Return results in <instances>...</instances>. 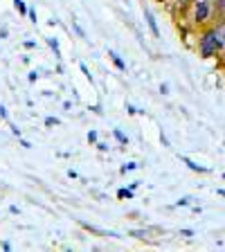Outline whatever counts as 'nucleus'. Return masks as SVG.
Masks as SVG:
<instances>
[{
  "instance_id": "23",
  "label": "nucleus",
  "mask_w": 225,
  "mask_h": 252,
  "mask_svg": "<svg viewBox=\"0 0 225 252\" xmlns=\"http://www.w3.org/2000/svg\"><path fill=\"white\" fill-rule=\"evenodd\" d=\"M7 124H9L11 133H14V135H16V137H23V131H21V128H18V126H16V124H11V122H7Z\"/></svg>"
},
{
  "instance_id": "7",
  "label": "nucleus",
  "mask_w": 225,
  "mask_h": 252,
  "mask_svg": "<svg viewBox=\"0 0 225 252\" xmlns=\"http://www.w3.org/2000/svg\"><path fill=\"white\" fill-rule=\"evenodd\" d=\"M108 59H110V63H113V65L120 70V72H126V61L115 52V50H108Z\"/></svg>"
},
{
  "instance_id": "21",
  "label": "nucleus",
  "mask_w": 225,
  "mask_h": 252,
  "mask_svg": "<svg viewBox=\"0 0 225 252\" xmlns=\"http://www.w3.org/2000/svg\"><path fill=\"white\" fill-rule=\"evenodd\" d=\"M178 234H180V236H185V239H192V236H194L196 232H194V230H189V227H183V230H180Z\"/></svg>"
},
{
  "instance_id": "22",
  "label": "nucleus",
  "mask_w": 225,
  "mask_h": 252,
  "mask_svg": "<svg viewBox=\"0 0 225 252\" xmlns=\"http://www.w3.org/2000/svg\"><path fill=\"white\" fill-rule=\"evenodd\" d=\"M95 147H97V151H101V153H108V151H110V147L106 144V142H97Z\"/></svg>"
},
{
  "instance_id": "16",
  "label": "nucleus",
  "mask_w": 225,
  "mask_h": 252,
  "mask_svg": "<svg viewBox=\"0 0 225 252\" xmlns=\"http://www.w3.org/2000/svg\"><path fill=\"white\" fill-rule=\"evenodd\" d=\"M216 32H219V36H221V41H223V47H225V21H221V23H216Z\"/></svg>"
},
{
  "instance_id": "11",
  "label": "nucleus",
  "mask_w": 225,
  "mask_h": 252,
  "mask_svg": "<svg viewBox=\"0 0 225 252\" xmlns=\"http://www.w3.org/2000/svg\"><path fill=\"white\" fill-rule=\"evenodd\" d=\"M14 9L18 11L21 16H27V11H30V7H27L25 0H14Z\"/></svg>"
},
{
  "instance_id": "1",
  "label": "nucleus",
  "mask_w": 225,
  "mask_h": 252,
  "mask_svg": "<svg viewBox=\"0 0 225 252\" xmlns=\"http://www.w3.org/2000/svg\"><path fill=\"white\" fill-rule=\"evenodd\" d=\"M198 54L203 59H216L221 57V52H225L223 47V41H221L219 32H216V27H203V32L198 34Z\"/></svg>"
},
{
  "instance_id": "34",
  "label": "nucleus",
  "mask_w": 225,
  "mask_h": 252,
  "mask_svg": "<svg viewBox=\"0 0 225 252\" xmlns=\"http://www.w3.org/2000/svg\"><path fill=\"white\" fill-rule=\"evenodd\" d=\"M63 110H68V113H72V104H70V101H63Z\"/></svg>"
},
{
  "instance_id": "14",
  "label": "nucleus",
  "mask_w": 225,
  "mask_h": 252,
  "mask_svg": "<svg viewBox=\"0 0 225 252\" xmlns=\"http://www.w3.org/2000/svg\"><path fill=\"white\" fill-rule=\"evenodd\" d=\"M192 196H183V198H178L176 200V203H173V207H189V205H192Z\"/></svg>"
},
{
  "instance_id": "13",
  "label": "nucleus",
  "mask_w": 225,
  "mask_h": 252,
  "mask_svg": "<svg viewBox=\"0 0 225 252\" xmlns=\"http://www.w3.org/2000/svg\"><path fill=\"white\" fill-rule=\"evenodd\" d=\"M86 140H88V144H90V147H95V144L99 142V135H97V131H95V128H90V131H88V135H86Z\"/></svg>"
},
{
  "instance_id": "2",
  "label": "nucleus",
  "mask_w": 225,
  "mask_h": 252,
  "mask_svg": "<svg viewBox=\"0 0 225 252\" xmlns=\"http://www.w3.org/2000/svg\"><path fill=\"white\" fill-rule=\"evenodd\" d=\"M192 21L198 27H207L214 14V0H194L192 2Z\"/></svg>"
},
{
  "instance_id": "6",
  "label": "nucleus",
  "mask_w": 225,
  "mask_h": 252,
  "mask_svg": "<svg viewBox=\"0 0 225 252\" xmlns=\"http://www.w3.org/2000/svg\"><path fill=\"white\" fill-rule=\"evenodd\" d=\"M178 158H180V162H185L189 169H192V171H196V173H210L212 171V169H207V167H200V164H196L194 160H192V158H187V156H178Z\"/></svg>"
},
{
  "instance_id": "35",
  "label": "nucleus",
  "mask_w": 225,
  "mask_h": 252,
  "mask_svg": "<svg viewBox=\"0 0 225 252\" xmlns=\"http://www.w3.org/2000/svg\"><path fill=\"white\" fill-rule=\"evenodd\" d=\"M68 176H70V178H72V180H74V178H79V173L74 171V169H68Z\"/></svg>"
},
{
  "instance_id": "3",
  "label": "nucleus",
  "mask_w": 225,
  "mask_h": 252,
  "mask_svg": "<svg viewBox=\"0 0 225 252\" xmlns=\"http://www.w3.org/2000/svg\"><path fill=\"white\" fill-rule=\"evenodd\" d=\"M79 225L84 227L86 232H90V234H97V236H110V239H122L120 232H113V230H101V227L97 225H90V223H86V220H79Z\"/></svg>"
},
{
  "instance_id": "32",
  "label": "nucleus",
  "mask_w": 225,
  "mask_h": 252,
  "mask_svg": "<svg viewBox=\"0 0 225 252\" xmlns=\"http://www.w3.org/2000/svg\"><path fill=\"white\" fill-rule=\"evenodd\" d=\"M27 16H30V18H32V23H36V11H34V9H30V11H27Z\"/></svg>"
},
{
  "instance_id": "28",
  "label": "nucleus",
  "mask_w": 225,
  "mask_h": 252,
  "mask_svg": "<svg viewBox=\"0 0 225 252\" xmlns=\"http://www.w3.org/2000/svg\"><path fill=\"white\" fill-rule=\"evenodd\" d=\"M9 36V30L7 27H0V38H7Z\"/></svg>"
},
{
  "instance_id": "15",
  "label": "nucleus",
  "mask_w": 225,
  "mask_h": 252,
  "mask_svg": "<svg viewBox=\"0 0 225 252\" xmlns=\"http://www.w3.org/2000/svg\"><path fill=\"white\" fill-rule=\"evenodd\" d=\"M79 70H81V74L88 79L90 84H95V79H93V74H90V70H88V65H86V63H79Z\"/></svg>"
},
{
  "instance_id": "12",
  "label": "nucleus",
  "mask_w": 225,
  "mask_h": 252,
  "mask_svg": "<svg viewBox=\"0 0 225 252\" xmlns=\"http://www.w3.org/2000/svg\"><path fill=\"white\" fill-rule=\"evenodd\" d=\"M142 164L140 162H126L120 167V173H129V171H135V169H140Z\"/></svg>"
},
{
  "instance_id": "27",
  "label": "nucleus",
  "mask_w": 225,
  "mask_h": 252,
  "mask_svg": "<svg viewBox=\"0 0 225 252\" xmlns=\"http://www.w3.org/2000/svg\"><path fill=\"white\" fill-rule=\"evenodd\" d=\"M23 47H27V50H32V47H36V41H23Z\"/></svg>"
},
{
  "instance_id": "9",
  "label": "nucleus",
  "mask_w": 225,
  "mask_h": 252,
  "mask_svg": "<svg viewBox=\"0 0 225 252\" xmlns=\"http://www.w3.org/2000/svg\"><path fill=\"white\" fill-rule=\"evenodd\" d=\"M113 137L120 142V147H129V135L122 128H113Z\"/></svg>"
},
{
  "instance_id": "8",
  "label": "nucleus",
  "mask_w": 225,
  "mask_h": 252,
  "mask_svg": "<svg viewBox=\"0 0 225 252\" xmlns=\"http://www.w3.org/2000/svg\"><path fill=\"white\" fill-rule=\"evenodd\" d=\"M47 45H50V50L54 52V59H63V54H61V45H59V38L50 36V38H47Z\"/></svg>"
},
{
  "instance_id": "18",
  "label": "nucleus",
  "mask_w": 225,
  "mask_h": 252,
  "mask_svg": "<svg viewBox=\"0 0 225 252\" xmlns=\"http://www.w3.org/2000/svg\"><path fill=\"white\" fill-rule=\"evenodd\" d=\"M59 124H61V120H59V117H45V126H47V128L59 126Z\"/></svg>"
},
{
  "instance_id": "33",
  "label": "nucleus",
  "mask_w": 225,
  "mask_h": 252,
  "mask_svg": "<svg viewBox=\"0 0 225 252\" xmlns=\"http://www.w3.org/2000/svg\"><path fill=\"white\" fill-rule=\"evenodd\" d=\"M9 212H11V214H21V210H18V205H9Z\"/></svg>"
},
{
  "instance_id": "5",
  "label": "nucleus",
  "mask_w": 225,
  "mask_h": 252,
  "mask_svg": "<svg viewBox=\"0 0 225 252\" xmlns=\"http://www.w3.org/2000/svg\"><path fill=\"white\" fill-rule=\"evenodd\" d=\"M151 232H158V227H135V230H129V236H133L137 241H149Z\"/></svg>"
},
{
  "instance_id": "30",
  "label": "nucleus",
  "mask_w": 225,
  "mask_h": 252,
  "mask_svg": "<svg viewBox=\"0 0 225 252\" xmlns=\"http://www.w3.org/2000/svg\"><path fill=\"white\" fill-rule=\"evenodd\" d=\"M160 93H162V94H169V84H160Z\"/></svg>"
},
{
  "instance_id": "17",
  "label": "nucleus",
  "mask_w": 225,
  "mask_h": 252,
  "mask_svg": "<svg viewBox=\"0 0 225 252\" xmlns=\"http://www.w3.org/2000/svg\"><path fill=\"white\" fill-rule=\"evenodd\" d=\"M72 30L77 32V36H79V38H86V32H84V27L79 25V23L74 21V18H72Z\"/></svg>"
},
{
  "instance_id": "19",
  "label": "nucleus",
  "mask_w": 225,
  "mask_h": 252,
  "mask_svg": "<svg viewBox=\"0 0 225 252\" xmlns=\"http://www.w3.org/2000/svg\"><path fill=\"white\" fill-rule=\"evenodd\" d=\"M126 113H129V115H140V113H144V110L135 108V106H133V104H126Z\"/></svg>"
},
{
  "instance_id": "31",
  "label": "nucleus",
  "mask_w": 225,
  "mask_h": 252,
  "mask_svg": "<svg viewBox=\"0 0 225 252\" xmlns=\"http://www.w3.org/2000/svg\"><path fill=\"white\" fill-rule=\"evenodd\" d=\"M0 246H2V250H5V252H9V250H11V243H9V241H2Z\"/></svg>"
},
{
  "instance_id": "10",
  "label": "nucleus",
  "mask_w": 225,
  "mask_h": 252,
  "mask_svg": "<svg viewBox=\"0 0 225 252\" xmlns=\"http://www.w3.org/2000/svg\"><path fill=\"white\" fill-rule=\"evenodd\" d=\"M133 196H135V194H133V189H131V187H122V189H117V198H120V200H131Z\"/></svg>"
},
{
  "instance_id": "25",
  "label": "nucleus",
  "mask_w": 225,
  "mask_h": 252,
  "mask_svg": "<svg viewBox=\"0 0 225 252\" xmlns=\"http://www.w3.org/2000/svg\"><path fill=\"white\" fill-rule=\"evenodd\" d=\"M0 120H2V122H9V113H7L5 106H0Z\"/></svg>"
},
{
  "instance_id": "26",
  "label": "nucleus",
  "mask_w": 225,
  "mask_h": 252,
  "mask_svg": "<svg viewBox=\"0 0 225 252\" xmlns=\"http://www.w3.org/2000/svg\"><path fill=\"white\" fill-rule=\"evenodd\" d=\"M27 81H30V84H34V81H38V72H36V70H32V72L27 74Z\"/></svg>"
},
{
  "instance_id": "20",
  "label": "nucleus",
  "mask_w": 225,
  "mask_h": 252,
  "mask_svg": "<svg viewBox=\"0 0 225 252\" xmlns=\"http://www.w3.org/2000/svg\"><path fill=\"white\" fill-rule=\"evenodd\" d=\"M88 110H90V113H95V115H99V117H101V115H104V108H101V106H99V104H93V106H90V108H88Z\"/></svg>"
},
{
  "instance_id": "24",
  "label": "nucleus",
  "mask_w": 225,
  "mask_h": 252,
  "mask_svg": "<svg viewBox=\"0 0 225 252\" xmlns=\"http://www.w3.org/2000/svg\"><path fill=\"white\" fill-rule=\"evenodd\" d=\"M160 142H162V147H164V149H171V142H169V137L164 135L162 131H160Z\"/></svg>"
},
{
  "instance_id": "29",
  "label": "nucleus",
  "mask_w": 225,
  "mask_h": 252,
  "mask_svg": "<svg viewBox=\"0 0 225 252\" xmlns=\"http://www.w3.org/2000/svg\"><path fill=\"white\" fill-rule=\"evenodd\" d=\"M18 140H21V147H23V149H32V142L23 140V137H18Z\"/></svg>"
},
{
  "instance_id": "4",
  "label": "nucleus",
  "mask_w": 225,
  "mask_h": 252,
  "mask_svg": "<svg viewBox=\"0 0 225 252\" xmlns=\"http://www.w3.org/2000/svg\"><path fill=\"white\" fill-rule=\"evenodd\" d=\"M144 21H147V27L151 30L153 38H160V36H162V32H160V27H158L156 16H153V11L149 9V7H144Z\"/></svg>"
}]
</instances>
